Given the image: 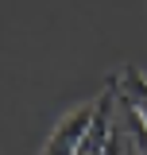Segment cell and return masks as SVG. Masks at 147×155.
<instances>
[{"label":"cell","instance_id":"1","mask_svg":"<svg viewBox=\"0 0 147 155\" xmlns=\"http://www.w3.org/2000/svg\"><path fill=\"white\" fill-rule=\"evenodd\" d=\"M116 81H120V89L136 101V109H139L143 120H147V74H143V70H136V66H124V70L116 74Z\"/></svg>","mask_w":147,"mask_h":155}]
</instances>
